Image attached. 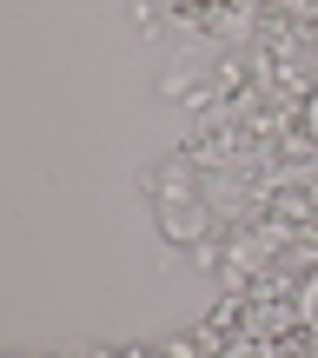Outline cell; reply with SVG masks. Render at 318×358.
Instances as JSON below:
<instances>
[{"instance_id":"obj_1","label":"cell","mask_w":318,"mask_h":358,"mask_svg":"<svg viewBox=\"0 0 318 358\" xmlns=\"http://www.w3.org/2000/svg\"><path fill=\"white\" fill-rule=\"evenodd\" d=\"M159 232L173 245H186V252H199V245H212V206L192 192V199H159Z\"/></svg>"},{"instance_id":"obj_2","label":"cell","mask_w":318,"mask_h":358,"mask_svg":"<svg viewBox=\"0 0 318 358\" xmlns=\"http://www.w3.org/2000/svg\"><path fill=\"white\" fill-rule=\"evenodd\" d=\"M292 312H298V325H305V332H318V266L298 272V285H292Z\"/></svg>"},{"instance_id":"obj_3","label":"cell","mask_w":318,"mask_h":358,"mask_svg":"<svg viewBox=\"0 0 318 358\" xmlns=\"http://www.w3.org/2000/svg\"><path fill=\"white\" fill-rule=\"evenodd\" d=\"M212 358H272V338H266V345H259V338H226Z\"/></svg>"},{"instance_id":"obj_4","label":"cell","mask_w":318,"mask_h":358,"mask_svg":"<svg viewBox=\"0 0 318 358\" xmlns=\"http://www.w3.org/2000/svg\"><path fill=\"white\" fill-rule=\"evenodd\" d=\"M298 127H305V140L318 146V87L305 93V106H298Z\"/></svg>"}]
</instances>
